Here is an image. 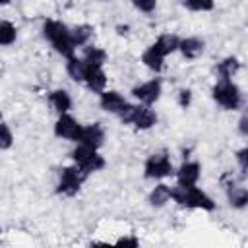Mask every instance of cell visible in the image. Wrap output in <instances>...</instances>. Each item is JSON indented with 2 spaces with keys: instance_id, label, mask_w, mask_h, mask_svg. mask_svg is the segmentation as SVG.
I'll return each instance as SVG.
<instances>
[{
  "instance_id": "9",
  "label": "cell",
  "mask_w": 248,
  "mask_h": 248,
  "mask_svg": "<svg viewBox=\"0 0 248 248\" xmlns=\"http://www.w3.org/2000/svg\"><path fill=\"white\" fill-rule=\"evenodd\" d=\"M78 143H81V145H85L89 149L99 151V147L105 143V128L99 122H91V124L81 126V134H79Z\"/></svg>"
},
{
  "instance_id": "3",
  "label": "cell",
  "mask_w": 248,
  "mask_h": 248,
  "mask_svg": "<svg viewBox=\"0 0 248 248\" xmlns=\"http://www.w3.org/2000/svg\"><path fill=\"white\" fill-rule=\"evenodd\" d=\"M211 97L225 110H238L244 101L238 83H234L232 79H219L211 87Z\"/></svg>"
},
{
  "instance_id": "27",
  "label": "cell",
  "mask_w": 248,
  "mask_h": 248,
  "mask_svg": "<svg viewBox=\"0 0 248 248\" xmlns=\"http://www.w3.org/2000/svg\"><path fill=\"white\" fill-rule=\"evenodd\" d=\"M234 159H236V163H238V170H240V174H242V178H244L246 172H248V147H246V145L240 147V149L234 153Z\"/></svg>"
},
{
  "instance_id": "32",
  "label": "cell",
  "mask_w": 248,
  "mask_h": 248,
  "mask_svg": "<svg viewBox=\"0 0 248 248\" xmlns=\"http://www.w3.org/2000/svg\"><path fill=\"white\" fill-rule=\"evenodd\" d=\"M87 248H114V244L112 242H105V240H93V242H89Z\"/></svg>"
},
{
  "instance_id": "22",
  "label": "cell",
  "mask_w": 248,
  "mask_h": 248,
  "mask_svg": "<svg viewBox=\"0 0 248 248\" xmlns=\"http://www.w3.org/2000/svg\"><path fill=\"white\" fill-rule=\"evenodd\" d=\"M141 64H143L147 70L159 74V72L163 70V66H165V58H163L159 52H155V50L151 48V45H149V46L143 50V54H141Z\"/></svg>"
},
{
  "instance_id": "1",
  "label": "cell",
  "mask_w": 248,
  "mask_h": 248,
  "mask_svg": "<svg viewBox=\"0 0 248 248\" xmlns=\"http://www.w3.org/2000/svg\"><path fill=\"white\" fill-rule=\"evenodd\" d=\"M43 37L50 43V46L60 54L64 56L66 60L76 56V46L72 43V37H70V27L58 19H45L43 21Z\"/></svg>"
},
{
  "instance_id": "25",
  "label": "cell",
  "mask_w": 248,
  "mask_h": 248,
  "mask_svg": "<svg viewBox=\"0 0 248 248\" xmlns=\"http://www.w3.org/2000/svg\"><path fill=\"white\" fill-rule=\"evenodd\" d=\"M182 6L190 12H211L215 8V4L211 0H186V2H182Z\"/></svg>"
},
{
  "instance_id": "10",
  "label": "cell",
  "mask_w": 248,
  "mask_h": 248,
  "mask_svg": "<svg viewBox=\"0 0 248 248\" xmlns=\"http://www.w3.org/2000/svg\"><path fill=\"white\" fill-rule=\"evenodd\" d=\"M126 97L116 91V89H105L101 95H99V107L105 110V112H110V114H118L120 108L126 105Z\"/></svg>"
},
{
  "instance_id": "4",
  "label": "cell",
  "mask_w": 248,
  "mask_h": 248,
  "mask_svg": "<svg viewBox=\"0 0 248 248\" xmlns=\"http://www.w3.org/2000/svg\"><path fill=\"white\" fill-rule=\"evenodd\" d=\"M143 176L147 180H163L169 176H174V165L170 161V155L167 149L151 153L143 163Z\"/></svg>"
},
{
  "instance_id": "15",
  "label": "cell",
  "mask_w": 248,
  "mask_h": 248,
  "mask_svg": "<svg viewBox=\"0 0 248 248\" xmlns=\"http://www.w3.org/2000/svg\"><path fill=\"white\" fill-rule=\"evenodd\" d=\"M227 192V202L232 209H244L248 205V188L244 184H232L225 188Z\"/></svg>"
},
{
  "instance_id": "20",
  "label": "cell",
  "mask_w": 248,
  "mask_h": 248,
  "mask_svg": "<svg viewBox=\"0 0 248 248\" xmlns=\"http://www.w3.org/2000/svg\"><path fill=\"white\" fill-rule=\"evenodd\" d=\"M238 70H240V60L236 56H225L217 64V76H219V79H232Z\"/></svg>"
},
{
  "instance_id": "26",
  "label": "cell",
  "mask_w": 248,
  "mask_h": 248,
  "mask_svg": "<svg viewBox=\"0 0 248 248\" xmlns=\"http://www.w3.org/2000/svg\"><path fill=\"white\" fill-rule=\"evenodd\" d=\"M14 145V132L12 128L2 120L0 122V149H10Z\"/></svg>"
},
{
  "instance_id": "12",
  "label": "cell",
  "mask_w": 248,
  "mask_h": 248,
  "mask_svg": "<svg viewBox=\"0 0 248 248\" xmlns=\"http://www.w3.org/2000/svg\"><path fill=\"white\" fill-rule=\"evenodd\" d=\"M178 43H180V37H176L174 33H163V35H159L155 39V43L151 45V48L155 52H159L163 58H167V56H170L172 52L178 50Z\"/></svg>"
},
{
  "instance_id": "17",
  "label": "cell",
  "mask_w": 248,
  "mask_h": 248,
  "mask_svg": "<svg viewBox=\"0 0 248 248\" xmlns=\"http://www.w3.org/2000/svg\"><path fill=\"white\" fill-rule=\"evenodd\" d=\"M157 120H159V116H157V112H155L151 107H143V105H140V108H138V112H136V118H134L132 126H134L136 130H151V128L157 124Z\"/></svg>"
},
{
  "instance_id": "16",
  "label": "cell",
  "mask_w": 248,
  "mask_h": 248,
  "mask_svg": "<svg viewBox=\"0 0 248 248\" xmlns=\"http://www.w3.org/2000/svg\"><path fill=\"white\" fill-rule=\"evenodd\" d=\"M89 91L101 95L105 89H107V74L103 68H87V76H85V81Z\"/></svg>"
},
{
  "instance_id": "7",
  "label": "cell",
  "mask_w": 248,
  "mask_h": 248,
  "mask_svg": "<svg viewBox=\"0 0 248 248\" xmlns=\"http://www.w3.org/2000/svg\"><path fill=\"white\" fill-rule=\"evenodd\" d=\"M81 126L83 124H79L72 114H58V118L54 122V136L60 140H68V141L78 143L79 134H81Z\"/></svg>"
},
{
  "instance_id": "19",
  "label": "cell",
  "mask_w": 248,
  "mask_h": 248,
  "mask_svg": "<svg viewBox=\"0 0 248 248\" xmlns=\"http://www.w3.org/2000/svg\"><path fill=\"white\" fill-rule=\"evenodd\" d=\"M66 72L68 76L78 81V83H83L85 81V76H87V64L83 62L81 56H72L66 60Z\"/></svg>"
},
{
  "instance_id": "24",
  "label": "cell",
  "mask_w": 248,
  "mask_h": 248,
  "mask_svg": "<svg viewBox=\"0 0 248 248\" xmlns=\"http://www.w3.org/2000/svg\"><path fill=\"white\" fill-rule=\"evenodd\" d=\"M138 108H140V105H138V103H126V105L120 108V112H118L116 116H118V120H120L122 124H132V122H134V118H136Z\"/></svg>"
},
{
  "instance_id": "23",
  "label": "cell",
  "mask_w": 248,
  "mask_h": 248,
  "mask_svg": "<svg viewBox=\"0 0 248 248\" xmlns=\"http://www.w3.org/2000/svg\"><path fill=\"white\" fill-rule=\"evenodd\" d=\"M16 39H17V27L8 19H0V46H10L16 43Z\"/></svg>"
},
{
  "instance_id": "2",
  "label": "cell",
  "mask_w": 248,
  "mask_h": 248,
  "mask_svg": "<svg viewBox=\"0 0 248 248\" xmlns=\"http://www.w3.org/2000/svg\"><path fill=\"white\" fill-rule=\"evenodd\" d=\"M172 202L186 209H202V211H213L217 207L215 200L202 190L200 186H172Z\"/></svg>"
},
{
  "instance_id": "31",
  "label": "cell",
  "mask_w": 248,
  "mask_h": 248,
  "mask_svg": "<svg viewBox=\"0 0 248 248\" xmlns=\"http://www.w3.org/2000/svg\"><path fill=\"white\" fill-rule=\"evenodd\" d=\"M238 134L242 136V138H246L248 136V114L246 112H242L240 114V118H238Z\"/></svg>"
},
{
  "instance_id": "11",
  "label": "cell",
  "mask_w": 248,
  "mask_h": 248,
  "mask_svg": "<svg viewBox=\"0 0 248 248\" xmlns=\"http://www.w3.org/2000/svg\"><path fill=\"white\" fill-rule=\"evenodd\" d=\"M205 50V41L202 37H184L178 43V52L186 60H196L203 54Z\"/></svg>"
},
{
  "instance_id": "18",
  "label": "cell",
  "mask_w": 248,
  "mask_h": 248,
  "mask_svg": "<svg viewBox=\"0 0 248 248\" xmlns=\"http://www.w3.org/2000/svg\"><path fill=\"white\" fill-rule=\"evenodd\" d=\"M93 27L89 25V23H79V25H76V27H72L70 29V37H72V43H74V46L78 48V46H89V43H91V39H93Z\"/></svg>"
},
{
  "instance_id": "5",
  "label": "cell",
  "mask_w": 248,
  "mask_h": 248,
  "mask_svg": "<svg viewBox=\"0 0 248 248\" xmlns=\"http://www.w3.org/2000/svg\"><path fill=\"white\" fill-rule=\"evenodd\" d=\"M87 172L81 170L78 165H68L58 170V182H56V194L60 196H76L81 188V184L87 180Z\"/></svg>"
},
{
  "instance_id": "13",
  "label": "cell",
  "mask_w": 248,
  "mask_h": 248,
  "mask_svg": "<svg viewBox=\"0 0 248 248\" xmlns=\"http://www.w3.org/2000/svg\"><path fill=\"white\" fill-rule=\"evenodd\" d=\"M48 103H50V107H52L58 114H68V112L72 110V105H74L72 95H70L66 89H62V87L52 89V91L48 93Z\"/></svg>"
},
{
  "instance_id": "14",
  "label": "cell",
  "mask_w": 248,
  "mask_h": 248,
  "mask_svg": "<svg viewBox=\"0 0 248 248\" xmlns=\"http://www.w3.org/2000/svg\"><path fill=\"white\" fill-rule=\"evenodd\" d=\"M147 202L151 207H163L167 205L169 202H172V186L165 184V182H159L151 188L149 196H147Z\"/></svg>"
},
{
  "instance_id": "6",
  "label": "cell",
  "mask_w": 248,
  "mask_h": 248,
  "mask_svg": "<svg viewBox=\"0 0 248 248\" xmlns=\"http://www.w3.org/2000/svg\"><path fill=\"white\" fill-rule=\"evenodd\" d=\"M130 93L138 101V105L151 107L159 101V97L163 93V81H161V78H151L147 81H141V83L134 85Z\"/></svg>"
},
{
  "instance_id": "28",
  "label": "cell",
  "mask_w": 248,
  "mask_h": 248,
  "mask_svg": "<svg viewBox=\"0 0 248 248\" xmlns=\"http://www.w3.org/2000/svg\"><path fill=\"white\" fill-rule=\"evenodd\" d=\"M114 248H140V240L138 236L134 234H126V236H120L116 242H112Z\"/></svg>"
},
{
  "instance_id": "29",
  "label": "cell",
  "mask_w": 248,
  "mask_h": 248,
  "mask_svg": "<svg viewBox=\"0 0 248 248\" xmlns=\"http://www.w3.org/2000/svg\"><path fill=\"white\" fill-rule=\"evenodd\" d=\"M132 6L138 12H143V14H153L157 10V2L155 0H136Z\"/></svg>"
},
{
  "instance_id": "21",
  "label": "cell",
  "mask_w": 248,
  "mask_h": 248,
  "mask_svg": "<svg viewBox=\"0 0 248 248\" xmlns=\"http://www.w3.org/2000/svg\"><path fill=\"white\" fill-rule=\"evenodd\" d=\"M81 58L87 64V68H103L107 62V52L101 46H85V52Z\"/></svg>"
},
{
  "instance_id": "30",
  "label": "cell",
  "mask_w": 248,
  "mask_h": 248,
  "mask_svg": "<svg viewBox=\"0 0 248 248\" xmlns=\"http://www.w3.org/2000/svg\"><path fill=\"white\" fill-rule=\"evenodd\" d=\"M176 101H178V105H180L182 108H188V107L192 105V91H190L188 87L178 89V93H176Z\"/></svg>"
},
{
  "instance_id": "35",
  "label": "cell",
  "mask_w": 248,
  "mask_h": 248,
  "mask_svg": "<svg viewBox=\"0 0 248 248\" xmlns=\"http://www.w3.org/2000/svg\"><path fill=\"white\" fill-rule=\"evenodd\" d=\"M2 120H4V116H2V110H0V122H2Z\"/></svg>"
},
{
  "instance_id": "34",
  "label": "cell",
  "mask_w": 248,
  "mask_h": 248,
  "mask_svg": "<svg viewBox=\"0 0 248 248\" xmlns=\"http://www.w3.org/2000/svg\"><path fill=\"white\" fill-rule=\"evenodd\" d=\"M4 70H6V66H4V62H2V60H0V78H2V76H4Z\"/></svg>"
},
{
  "instance_id": "8",
  "label": "cell",
  "mask_w": 248,
  "mask_h": 248,
  "mask_svg": "<svg viewBox=\"0 0 248 248\" xmlns=\"http://www.w3.org/2000/svg\"><path fill=\"white\" fill-rule=\"evenodd\" d=\"M176 176V186L188 188V186H198L200 176H202V165L198 161H182L178 169H174Z\"/></svg>"
},
{
  "instance_id": "33",
  "label": "cell",
  "mask_w": 248,
  "mask_h": 248,
  "mask_svg": "<svg viewBox=\"0 0 248 248\" xmlns=\"http://www.w3.org/2000/svg\"><path fill=\"white\" fill-rule=\"evenodd\" d=\"M128 29H130L128 25H116V33H118V35H126Z\"/></svg>"
}]
</instances>
